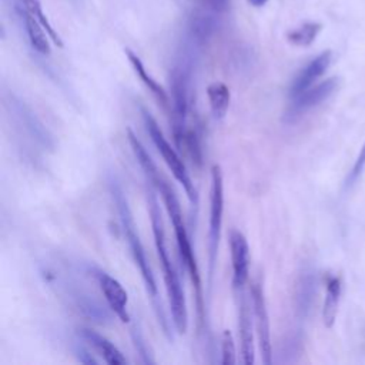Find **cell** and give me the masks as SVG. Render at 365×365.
<instances>
[{
	"label": "cell",
	"instance_id": "6da1fadb",
	"mask_svg": "<svg viewBox=\"0 0 365 365\" xmlns=\"http://www.w3.org/2000/svg\"><path fill=\"white\" fill-rule=\"evenodd\" d=\"M108 191H110V195H111L113 202L115 205V210L118 212L121 230H123V234H124L125 241L128 244L131 257H133V259H134V262H135V265H137V268H138V271L141 274L145 291H147L148 297L153 301L157 318H158V321H160V324H161V327L164 329L163 332L165 334V336L170 341H173V334H171V329H170V325H168V319H167V317L164 314L161 302L158 301V287H157V282H155V277L153 274V269H151V265L148 262L145 250H144L143 242L140 240V235L137 232L135 222H134V218H133V214H131L127 197L124 194V190H123L121 184L117 181V178L114 175L108 177Z\"/></svg>",
	"mask_w": 365,
	"mask_h": 365
},
{
	"label": "cell",
	"instance_id": "5bb4252c",
	"mask_svg": "<svg viewBox=\"0 0 365 365\" xmlns=\"http://www.w3.org/2000/svg\"><path fill=\"white\" fill-rule=\"evenodd\" d=\"M78 335L87 341L104 359V362L111 364V365H123L127 364L125 356L121 354V351L113 344L110 342L106 336H103L101 334L90 329V328H81Z\"/></svg>",
	"mask_w": 365,
	"mask_h": 365
},
{
	"label": "cell",
	"instance_id": "e0dca14e",
	"mask_svg": "<svg viewBox=\"0 0 365 365\" xmlns=\"http://www.w3.org/2000/svg\"><path fill=\"white\" fill-rule=\"evenodd\" d=\"M207 97L214 120L221 121L225 117L230 107V88L221 81H214L207 87Z\"/></svg>",
	"mask_w": 365,
	"mask_h": 365
},
{
	"label": "cell",
	"instance_id": "7a4b0ae2",
	"mask_svg": "<svg viewBox=\"0 0 365 365\" xmlns=\"http://www.w3.org/2000/svg\"><path fill=\"white\" fill-rule=\"evenodd\" d=\"M147 204H148V211H150V218H151V227H153V235H154L157 257H158L161 268H163L165 289H167V294H168L173 322H174V327H175L178 334H185L187 322H188V314H187L184 289H182L180 277L175 271V267H174V264L170 258L168 250H167L165 232H164L163 220H161V214H160L158 200H157L151 187L147 190Z\"/></svg>",
	"mask_w": 365,
	"mask_h": 365
},
{
	"label": "cell",
	"instance_id": "44dd1931",
	"mask_svg": "<svg viewBox=\"0 0 365 365\" xmlns=\"http://www.w3.org/2000/svg\"><path fill=\"white\" fill-rule=\"evenodd\" d=\"M314 288H315V281L312 275L308 272L301 275L297 285V305H298V312L302 315H305L307 311L309 309V305L314 297Z\"/></svg>",
	"mask_w": 365,
	"mask_h": 365
},
{
	"label": "cell",
	"instance_id": "ac0fdd59",
	"mask_svg": "<svg viewBox=\"0 0 365 365\" xmlns=\"http://www.w3.org/2000/svg\"><path fill=\"white\" fill-rule=\"evenodd\" d=\"M327 292L322 308V321L327 328H331L336 318L338 304L341 298V279L339 277H328L327 278Z\"/></svg>",
	"mask_w": 365,
	"mask_h": 365
},
{
	"label": "cell",
	"instance_id": "603a6c76",
	"mask_svg": "<svg viewBox=\"0 0 365 365\" xmlns=\"http://www.w3.org/2000/svg\"><path fill=\"white\" fill-rule=\"evenodd\" d=\"M198 4H201L205 10L212 13H222L227 10L230 0H195Z\"/></svg>",
	"mask_w": 365,
	"mask_h": 365
},
{
	"label": "cell",
	"instance_id": "ffe728a7",
	"mask_svg": "<svg viewBox=\"0 0 365 365\" xmlns=\"http://www.w3.org/2000/svg\"><path fill=\"white\" fill-rule=\"evenodd\" d=\"M19 1L21 3V7H23L26 11H29L30 14H33V16L43 24V27L46 29L48 37L53 40V43H54L57 47H63V40H61V37L58 36V33L53 29V26L50 24L48 19L46 17L40 1H38V0H19Z\"/></svg>",
	"mask_w": 365,
	"mask_h": 365
},
{
	"label": "cell",
	"instance_id": "7402d4cb",
	"mask_svg": "<svg viewBox=\"0 0 365 365\" xmlns=\"http://www.w3.org/2000/svg\"><path fill=\"white\" fill-rule=\"evenodd\" d=\"M237 362L234 336L230 329H224L221 334V364L232 365Z\"/></svg>",
	"mask_w": 365,
	"mask_h": 365
},
{
	"label": "cell",
	"instance_id": "277c9868",
	"mask_svg": "<svg viewBox=\"0 0 365 365\" xmlns=\"http://www.w3.org/2000/svg\"><path fill=\"white\" fill-rule=\"evenodd\" d=\"M141 117H143L145 130H147L151 141L154 143L155 148L161 154L163 160L165 161L167 167L171 170L175 180L185 190V194L188 197V201H190L191 207L197 208L198 207V192H197V188H195V185H194L187 168H185V164L181 160V157L177 154V151L167 141V138L164 137V134H163L158 123L155 121V118L144 107H141Z\"/></svg>",
	"mask_w": 365,
	"mask_h": 365
},
{
	"label": "cell",
	"instance_id": "8992f818",
	"mask_svg": "<svg viewBox=\"0 0 365 365\" xmlns=\"http://www.w3.org/2000/svg\"><path fill=\"white\" fill-rule=\"evenodd\" d=\"M7 107L20 131L27 135V140H30L43 151L51 150L54 147V143L48 130L40 121V118L30 110V107L24 104V101H21L14 96H10L7 101Z\"/></svg>",
	"mask_w": 365,
	"mask_h": 365
},
{
	"label": "cell",
	"instance_id": "cb8c5ba5",
	"mask_svg": "<svg viewBox=\"0 0 365 365\" xmlns=\"http://www.w3.org/2000/svg\"><path fill=\"white\" fill-rule=\"evenodd\" d=\"M364 167H365V143H364V145H362V148H361V151L358 154V158H356V161L354 164V168H352V171L349 174V180L348 181L352 182L362 173Z\"/></svg>",
	"mask_w": 365,
	"mask_h": 365
},
{
	"label": "cell",
	"instance_id": "9a60e30c",
	"mask_svg": "<svg viewBox=\"0 0 365 365\" xmlns=\"http://www.w3.org/2000/svg\"><path fill=\"white\" fill-rule=\"evenodd\" d=\"M20 14L23 16V21H24V29L30 41V46L41 56H48L51 51L48 38H47V31L43 27V24L29 11H26L24 9L20 10Z\"/></svg>",
	"mask_w": 365,
	"mask_h": 365
},
{
	"label": "cell",
	"instance_id": "484cf974",
	"mask_svg": "<svg viewBox=\"0 0 365 365\" xmlns=\"http://www.w3.org/2000/svg\"><path fill=\"white\" fill-rule=\"evenodd\" d=\"M251 6H254V7H262V6H265V3L268 1V0H247Z\"/></svg>",
	"mask_w": 365,
	"mask_h": 365
},
{
	"label": "cell",
	"instance_id": "52a82bcc",
	"mask_svg": "<svg viewBox=\"0 0 365 365\" xmlns=\"http://www.w3.org/2000/svg\"><path fill=\"white\" fill-rule=\"evenodd\" d=\"M338 87V78L331 77L328 80H324L322 83L309 87L299 93L298 96L292 97V103L289 104L288 110L285 111L284 120L287 123H294L299 117H302L305 113L312 110L314 107L319 106L322 101H325Z\"/></svg>",
	"mask_w": 365,
	"mask_h": 365
},
{
	"label": "cell",
	"instance_id": "d4e9b609",
	"mask_svg": "<svg viewBox=\"0 0 365 365\" xmlns=\"http://www.w3.org/2000/svg\"><path fill=\"white\" fill-rule=\"evenodd\" d=\"M76 355H77V358H78V361L81 362V364H97L98 361L90 354V351L86 348V346H83V345H80V346H77V349H76Z\"/></svg>",
	"mask_w": 365,
	"mask_h": 365
},
{
	"label": "cell",
	"instance_id": "4fadbf2b",
	"mask_svg": "<svg viewBox=\"0 0 365 365\" xmlns=\"http://www.w3.org/2000/svg\"><path fill=\"white\" fill-rule=\"evenodd\" d=\"M217 29H218V20L212 14V11H208V13L197 11L191 14L188 19L185 40L200 48L212 37Z\"/></svg>",
	"mask_w": 365,
	"mask_h": 365
},
{
	"label": "cell",
	"instance_id": "3957f363",
	"mask_svg": "<svg viewBox=\"0 0 365 365\" xmlns=\"http://www.w3.org/2000/svg\"><path fill=\"white\" fill-rule=\"evenodd\" d=\"M198 47L184 41L177 61L170 73V90L173 104V137L177 148L182 150L187 134V114L191 100L192 71L197 60Z\"/></svg>",
	"mask_w": 365,
	"mask_h": 365
},
{
	"label": "cell",
	"instance_id": "30bf717a",
	"mask_svg": "<svg viewBox=\"0 0 365 365\" xmlns=\"http://www.w3.org/2000/svg\"><path fill=\"white\" fill-rule=\"evenodd\" d=\"M231 267H232V287L238 292L244 289L250 274V247L247 238L238 230L230 234Z\"/></svg>",
	"mask_w": 365,
	"mask_h": 365
},
{
	"label": "cell",
	"instance_id": "5b68a950",
	"mask_svg": "<svg viewBox=\"0 0 365 365\" xmlns=\"http://www.w3.org/2000/svg\"><path fill=\"white\" fill-rule=\"evenodd\" d=\"M224 212V184L221 167L214 164L211 167V187H210V220H208V284L212 281L214 268L218 255L221 228Z\"/></svg>",
	"mask_w": 365,
	"mask_h": 365
},
{
	"label": "cell",
	"instance_id": "8fae6325",
	"mask_svg": "<svg viewBox=\"0 0 365 365\" xmlns=\"http://www.w3.org/2000/svg\"><path fill=\"white\" fill-rule=\"evenodd\" d=\"M332 58V53L329 50L322 51L317 57H314L308 64H305L299 73L294 77L291 87H289V96L295 97L304 90L309 88L329 67Z\"/></svg>",
	"mask_w": 365,
	"mask_h": 365
},
{
	"label": "cell",
	"instance_id": "d6986e66",
	"mask_svg": "<svg viewBox=\"0 0 365 365\" xmlns=\"http://www.w3.org/2000/svg\"><path fill=\"white\" fill-rule=\"evenodd\" d=\"M322 26L319 23L315 21H307L304 24H301L299 27L288 31L287 38L291 44L294 46H299V47H307L309 44L314 43V40L317 38V36L319 34Z\"/></svg>",
	"mask_w": 365,
	"mask_h": 365
},
{
	"label": "cell",
	"instance_id": "ba28073f",
	"mask_svg": "<svg viewBox=\"0 0 365 365\" xmlns=\"http://www.w3.org/2000/svg\"><path fill=\"white\" fill-rule=\"evenodd\" d=\"M251 304H252V314L255 318V328L259 344V351L264 364L272 362V345L269 336V319L267 311V302L264 297V288L259 279H257L251 288Z\"/></svg>",
	"mask_w": 365,
	"mask_h": 365
},
{
	"label": "cell",
	"instance_id": "2e32d148",
	"mask_svg": "<svg viewBox=\"0 0 365 365\" xmlns=\"http://www.w3.org/2000/svg\"><path fill=\"white\" fill-rule=\"evenodd\" d=\"M124 51H125V56H127V58H128V61H130V64H131L134 73H135L137 77L141 80V83L148 88V91H151V94H153L164 107H167L168 103H170V97H168L167 91L163 88V86H160V84L148 74V71L145 70V67H144L141 58H140L133 50L125 48Z\"/></svg>",
	"mask_w": 365,
	"mask_h": 365
},
{
	"label": "cell",
	"instance_id": "7c38bea8",
	"mask_svg": "<svg viewBox=\"0 0 365 365\" xmlns=\"http://www.w3.org/2000/svg\"><path fill=\"white\" fill-rule=\"evenodd\" d=\"M240 294V308H238V328L241 339V361L245 365H251L255 361L254 354V334H252V317L251 305L244 289L238 291Z\"/></svg>",
	"mask_w": 365,
	"mask_h": 365
},
{
	"label": "cell",
	"instance_id": "9c48e42d",
	"mask_svg": "<svg viewBox=\"0 0 365 365\" xmlns=\"http://www.w3.org/2000/svg\"><path fill=\"white\" fill-rule=\"evenodd\" d=\"M94 277L97 284L104 295V299L111 309V312L124 324L130 322V314L127 309L128 305V294L124 287L110 274L101 269H94Z\"/></svg>",
	"mask_w": 365,
	"mask_h": 365
}]
</instances>
